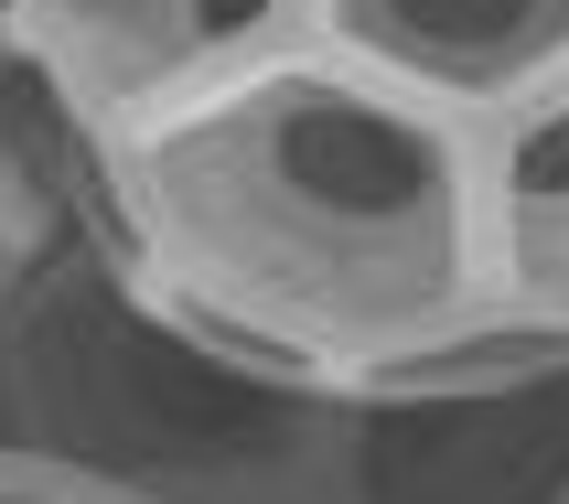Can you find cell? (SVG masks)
Returning a JSON list of instances; mask_svg holds the SVG:
<instances>
[{
  "label": "cell",
  "mask_w": 569,
  "mask_h": 504,
  "mask_svg": "<svg viewBox=\"0 0 569 504\" xmlns=\"http://www.w3.org/2000/svg\"><path fill=\"white\" fill-rule=\"evenodd\" d=\"M32 151L64 215H87L183 322L280 376L355 397L387 354L483 301L473 119L430 108L322 32L129 129H43Z\"/></svg>",
  "instance_id": "cell-1"
},
{
  "label": "cell",
  "mask_w": 569,
  "mask_h": 504,
  "mask_svg": "<svg viewBox=\"0 0 569 504\" xmlns=\"http://www.w3.org/2000/svg\"><path fill=\"white\" fill-rule=\"evenodd\" d=\"M312 32L473 129L569 64V0H312Z\"/></svg>",
  "instance_id": "cell-4"
},
{
  "label": "cell",
  "mask_w": 569,
  "mask_h": 504,
  "mask_svg": "<svg viewBox=\"0 0 569 504\" xmlns=\"http://www.w3.org/2000/svg\"><path fill=\"white\" fill-rule=\"evenodd\" d=\"M559 504H569V483H559Z\"/></svg>",
  "instance_id": "cell-10"
},
{
  "label": "cell",
  "mask_w": 569,
  "mask_h": 504,
  "mask_svg": "<svg viewBox=\"0 0 569 504\" xmlns=\"http://www.w3.org/2000/svg\"><path fill=\"white\" fill-rule=\"evenodd\" d=\"M538 386H569V322L483 290L441 333L387 354L377 376L355 386V409H495V397H538Z\"/></svg>",
  "instance_id": "cell-6"
},
{
  "label": "cell",
  "mask_w": 569,
  "mask_h": 504,
  "mask_svg": "<svg viewBox=\"0 0 569 504\" xmlns=\"http://www.w3.org/2000/svg\"><path fill=\"white\" fill-rule=\"evenodd\" d=\"M366 409L216 344L64 215L0 301V451L140 504H355Z\"/></svg>",
  "instance_id": "cell-2"
},
{
  "label": "cell",
  "mask_w": 569,
  "mask_h": 504,
  "mask_svg": "<svg viewBox=\"0 0 569 504\" xmlns=\"http://www.w3.org/2000/svg\"><path fill=\"white\" fill-rule=\"evenodd\" d=\"M11 108L54 140H97L312 32V0H0Z\"/></svg>",
  "instance_id": "cell-3"
},
{
  "label": "cell",
  "mask_w": 569,
  "mask_h": 504,
  "mask_svg": "<svg viewBox=\"0 0 569 504\" xmlns=\"http://www.w3.org/2000/svg\"><path fill=\"white\" fill-rule=\"evenodd\" d=\"M64 225V193L43 172V151L22 140V119H0V301L22 290V269L43 258V236Z\"/></svg>",
  "instance_id": "cell-7"
},
{
  "label": "cell",
  "mask_w": 569,
  "mask_h": 504,
  "mask_svg": "<svg viewBox=\"0 0 569 504\" xmlns=\"http://www.w3.org/2000/svg\"><path fill=\"white\" fill-rule=\"evenodd\" d=\"M483 161V290L569 322V64L473 129Z\"/></svg>",
  "instance_id": "cell-5"
},
{
  "label": "cell",
  "mask_w": 569,
  "mask_h": 504,
  "mask_svg": "<svg viewBox=\"0 0 569 504\" xmlns=\"http://www.w3.org/2000/svg\"><path fill=\"white\" fill-rule=\"evenodd\" d=\"M0 504H140V494H108V483L54 473V462H32V451H0Z\"/></svg>",
  "instance_id": "cell-8"
},
{
  "label": "cell",
  "mask_w": 569,
  "mask_h": 504,
  "mask_svg": "<svg viewBox=\"0 0 569 504\" xmlns=\"http://www.w3.org/2000/svg\"><path fill=\"white\" fill-rule=\"evenodd\" d=\"M0 119H11V22H0Z\"/></svg>",
  "instance_id": "cell-9"
}]
</instances>
